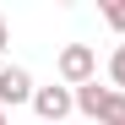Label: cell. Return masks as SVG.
Masks as SVG:
<instances>
[{"label":"cell","instance_id":"6da1fadb","mask_svg":"<svg viewBox=\"0 0 125 125\" xmlns=\"http://www.w3.org/2000/svg\"><path fill=\"white\" fill-rule=\"evenodd\" d=\"M60 82H65V87L98 82V54H93V44H65V49H60Z\"/></svg>","mask_w":125,"mask_h":125},{"label":"cell","instance_id":"7a4b0ae2","mask_svg":"<svg viewBox=\"0 0 125 125\" xmlns=\"http://www.w3.org/2000/svg\"><path fill=\"white\" fill-rule=\"evenodd\" d=\"M33 109H38L44 125H60V120L76 109V93H71V87H38V93H33Z\"/></svg>","mask_w":125,"mask_h":125},{"label":"cell","instance_id":"3957f363","mask_svg":"<svg viewBox=\"0 0 125 125\" xmlns=\"http://www.w3.org/2000/svg\"><path fill=\"white\" fill-rule=\"evenodd\" d=\"M33 76L22 71V65H6L0 71V103H6V109H16V103H33Z\"/></svg>","mask_w":125,"mask_h":125},{"label":"cell","instance_id":"277c9868","mask_svg":"<svg viewBox=\"0 0 125 125\" xmlns=\"http://www.w3.org/2000/svg\"><path fill=\"white\" fill-rule=\"evenodd\" d=\"M109 103H114V87H98V82L76 87V109H82V114H93L98 125H103V114H109Z\"/></svg>","mask_w":125,"mask_h":125},{"label":"cell","instance_id":"5b68a950","mask_svg":"<svg viewBox=\"0 0 125 125\" xmlns=\"http://www.w3.org/2000/svg\"><path fill=\"white\" fill-rule=\"evenodd\" d=\"M103 22L114 33H125V0H109V6H103Z\"/></svg>","mask_w":125,"mask_h":125},{"label":"cell","instance_id":"8992f818","mask_svg":"<svg viewBox=\"0 0 125 125\" xmlns=\"http://www.w3.org/2000/svg\"><path fill=\"white\" fill-rule=\"evenodd\" d=\"M109 76H114V93H125V44H120L114 60H109Z\"/></svg>","mask_w":125,"mask_h":125},{"label":"cell","instance_id":"52a82bcc","mask_svg":"<svg viewBox=\"0 0 125 125\" xmlns=\"http://www.w3.org/2000/svg\"><path fill=\"white\" fill-rule=\"evenodd\" d=\"M103 125H125V93H114V103H109V114H103Z\"/></svg>","mask_w":125,"mask_h":125},{"label":"cell","instance_id":"ba28073f","mask_svg":"<svg viewBox=\"0 0 125 125\" xmlns=\"http://www.w3.org/2000/svg\"><path fill=\"white\" fill-rule=\"evenodd\" d=\"M11 44V27H6V16H0V49H6Z\"/></svg>","mask_w":125,"mask_h":125},{"label":"cell","instance_id":"9c48e42d","mask_svg":"<svg viewBox=\"0 0 125 125\" xmlns=\"http://www.w3.org/2000/svg\"><path fill=\"white\" fill-rule=\"evenodd\" d=\"M0 125H11V120H6V114H0Z\"/></svg>","mask_w":125,"mask_h":125}]
</instances>
